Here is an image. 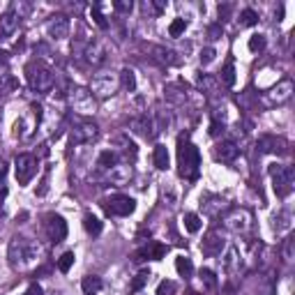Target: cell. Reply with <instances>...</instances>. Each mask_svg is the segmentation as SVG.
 I'll return each instance as SVG.
<instances>
[{"label":"cell","instance_id":"17","mask_svg":"<svg viewBox=\"0 0 295 295\" xmlns=\"http://www.w3.org/2000/svg\"><path fill=\"white\" fill-rule=\"evenodd\" d=\"M201 249H203V254H205V256H217V254H221V249H224V240H221L219 233L210 230V233L205 235V240H203Z\"/></svg>","mask_w":295,"mask_h":295},{"label":"cell","instance_id":"46","mask_svg":"<svg viewBox=\"0 0 295 295\" xmlns=\"http://www.w3.org/2000/svg\"><path fill=\"white\" fill-rule=\"evenodd\" d=\"M5 175H7V166H5V161L0 159V192H5L3 189V182H5Z\"/></svg>","mask_w":295,"mask_h":295},{"label":"cell","instance_id":"37","mask_svg":"<svg viewBox=\"0 0 295 295\" xmlns=\"http://www.w3.org/2000/svg\"><path fill=\"white\" fill-rule=\"evenodd\" d=\"M90 16H92V21H95L97 26L101 28V30H106V28H109V21H106V18H104V14L99 12V5H95V7H92Z\"/></svg>","mask_w":295,"mask_h":295},{"label":"cell","instance_id":"34","mask_svg":"<svg viewBox=\"0 0 295 295\" xmlns=\"http://www.w3.org/2000/svg\"><path fill=\"white\" fill-rule=\"evenodd\" d=\"M74 258H76V256H74V251H65L62 256L58 258V270L60 272H69V267L74 265Z\"/></svg>","mask_w":295,"mask_h":295},{"label":"cell","instance_id":"45","mask_svg":"<svg viewBox=\"0 0 295 295\" xmlns=\"http://www.w3.org/2000/svg\"><path fill=\"white\" fill-rule=\"evenodd\" d=\"M150 7L155 9V14H161L166 9V3H164V0H155V3H150Z\"/></svg>","mask_w":295,"mask_h":295},{"label":"cell","instance_id":"28","mask_svg":"<svg viewBox=\"0 0 295 295\" xmlns=\"http://www.w3.org/2000/svg\"><path fill=\"white\" fill-rule=\"evenodd\" d=\"M219 81L224 83L226 88H233L235 86V67H233V62H226L224 65V69H221V74H219Z\"/></svg>","mask_w":295,"mask_h":295},{"label":"cell","instance_id":"44","mask_svg":"<svg viewBox=\"0 0 295 295\" xmlns=\"http://www.w3.org/2000/svg\"><path fill=\"white\" fill-rule=\"evenodd\" d=\"M23 295H44V293H41V286L39 284H30Z\"/></svg>","mask_w":295,"mask_h":295},{"label":"cell","instance_id":"11","mask_svg":"<svg viewBox=\"0 0 295 295\" xmlns=\"http://www.w3.org/2000/svg\"><path fill=\"white\" fill-rule=\"evenodd\" d=\"M46 233H49V240L51 242H62L67 238V221L62 219L60 215H49L46 219Z\"/></svg>","mask_w":295,"mask_h":295},{"label":"cell","instance_id":"1","mask_svg":"<svg viewBox=\"0 0 295 295\" xmlns=\"http://www.w3.org/2000/svg\"><path fill=\"white\" fill-rule=\"evenodd\" d=\"M41 254L39 244L30 242L26 238H12L9 240V249H7V256H9V265L12 267H23L28 263H32L37 256Z\"/></svg>","mask_w":295,"mask_h":295},{"label":"cell","instance_id":"15","mask_svg":"<svg viewBox=\"0 0 295 295\" xmlns=\"http://www.w3.org/2000/svg\"><path fill=\"white\" fill-rule=\"evenodd\" d=\"M18 23H21V16H18V14L9 7L7 12L0 16V35H5V37L14 35V32H16V28H18Z\"/></svg>","mask_w":295,"mask_h":295},{"label":"cell","instance_id":"33","mask_svg":"<svg viewBox=\"0 0 295 295\" xmlns=\"http://www.w3.org/2000/svg\"><path fill=\"white\" fill-rule=\"evenodd\" d=\"M265 37L263 35H251L249 37V51H251V53H261L263 49H265Z\"/></svg>","mask_w":295,"mask_h":295},{"label":"cell","instance_id":"5","mask_svg":"<svg viewBox=\"0 0 295 295\" xmlns=\"http://www.w3.org/2000/svg\"><path fill=\"white\" fill-rule=\"evenodd\" d=\"M270 175H272V184H275L277 196H286V194H290V189H293V168H290V166L272 164Z\"/></svg>","mask_w":295,"mask_h":295},{"label":"cell","instance_id":"20","mask_svg":"<svg viewBox=\"0 0 295 295\" xmlns=\"http://www.w3.org/2000/svg\"><path fill=\"white\" fill-rule=\"evenodd\" d=\"M150 53H152V58L159 60L161 65H175L178 62L175 53L171 49H166V46H150Z\"/></svg>","mask_w":295,"mask_h":295},{"label":"cell","instance_id":"23","mask_svg":"<svg viewBox=\"0 0 295 295\" xmlns=\"http://www.w3.org/2000/svg\"><path fill=\"white\" fill-rule=\"evenodd\" d=\"M81 288H83V293H86V295H95L97 290L101 288V279H99V277H92V275L83 277Z\"/></svg>","mask_w":295,"mask_h":295},{"label":"cell","instance_id":"2","mask_svg":"<svg viewBox=\"0 0 295 295\" xmlns=\"http://www.w3.org/2000/svg\"><path fill=\"white\" fill-rule=\"evenodd\" d=\"M178 166L180 175L187 180H194L198 175V166H201V155L194 143H189L184 136L178 138Z\"/></svg>","mask_w":295,"mask_h":295},{"label":"cell","instance_id":"22","mask_svg":"<svg viewBox=\"0 0 295 295\" xmlns=\"http://www.w3.org/2000/svg\"><path fill=\"white\" fill-rule=\"evenodd\" d=\"M120 83H122V88L127 92H134L136 90V74H134V69L124 67L122 72H120Z\"/></svg>","mask_w":295,"mask_h":295},{"label":"cell","instance_id":"42","mask_svg":"<svg viewBox=\"0 0 295 295\" xmlns=\"http://www.w3.org/2000/svg\"><path fill=\"white\" fill-rule=\"evenodd\" d=\"M215 49H212V46H207V49H203L201 51V62L203 65H207V62H212V60H215Z\"/></svg>","mask_w":295,"mask_h":295},{"label":"cell","instance_id":"8","mask_svg":"<svg viewBox=\"0 0 295 295\" xmlns=\"http://www.w3.org/2000/svg\"><path fill=\"white\" fill-rule=\"evenodd\" d=\"M69 101H72V111L78 115H88L95 111V97L86 88H74L72 95H69Z\"/></svg>","mask_w":295,"mask_h":295},{"label":"cell","instance_id":"30","mask_svg":"<svg viewBox=\"0 0 295 295\" xmlns=\"http://www.w3.org/2000/svg\"><path fill=\"white\" fill-rule=\"evenodd\" d=\"M3 55L5 53H0V92L7 90V86H9V65Z\"/></svg>","mask_w":295,"mask_h":295},{"label":"cell","instance_id":"10","mask_svg":"<svg viewBox=\"0 0 295 295\" xmlns=\"http://www.w3.org/2000/svg\"><path fill=\"white\" fill-rule=\"evenodd\" d=\"M97 136V124L88 118H78L76 124L72 127V143L81 145V143H88Z\"/></svg>","mask_w":295,"mask_h":295},{"label":"cell","instance_id":"43","mask_svg":"<svg viewBox=\"0 0 295 295\" xmlns=\"http://www.w3.org/2000/svg\"><path fill=\"white\" fill-rule=\"evenodd\" d=\"M221 132H224V122H219V120H212V124H210V136H219Z\"/></svg>","mask_w":295,"mask_h":295},{"label":"cell","instance_id":"41","mask_svg":"<svg viewBox=\"0 0 295 295\" xmlns=\"http://www.w3.org/2000/svg\"><path fill=\"white\" fill-rule=\"evenodd\" d=\"M221 35H224V28H221V23H215V26H210V28H207V37H210L212 41H215V39H219Z\"/></svg>","mask_w":295,"mask_h":295},{"label":"cell","instance_id":"19","mask_svg":"<svg viewBox=\"0 0 295 295\" xmlns=\"http://www.w3.org/2000/svg\"><path fill=\"white\" fill-rule=\"evenodd\" d=\"M109 178H111V182H115V184L129 182V178H132V166L129 164H115L113 168L109 171Z\"/></svg>","mask_w":295,"mask_h":295},{"label":"cell","instance_id":"26","mask_svg":"<svg viewBox=\"0 0 295 295\" xmlns=\"http://www.w3.org/2000/svg\"><path fill=\"white\" fill-rule=\"evenodd\" d=\"M148 279H150V270H141L132 279V284H129V293H138V290H143V286L148 284Z\"/></svg>","mask_w":295,"mask_h":295},{"label":"cell","instance_id":"29","mask_svg":"<svg viewBox=\"0 0 295 295\" xmlns=\"http://www.w3.org/2000/svg\"><path fill=\"white\" fill-rule=\"evenodd\" d=\"M182 221H184V228H187L189 233H198V230H201V217L194 215V212H187Z\"/></svg>","mask_w":295,"mask_h":295},{"label":"cell","instance_id":"25","mask_svg":"<svg viewBox=\"0 0 295 295\" xmlns=\"http://www.w3.org/2000/svg\"><path fill=\"white\" fill-rule=\"evenodd\" d=\"M83 228L88 235H99L101 233V221L95 215H86L83 217Z\"/></svg>","mask_w":295,"mask_h":295},{"label":"cell","instance_id":"9","mask_svg":"<svg viewBox=\"0 0 295 295\" xmlns=\"http://www.w3.org/2000/svg\"><path fill=\"white\" fill-rule=\"evenodd\" d=\"M106 212L109 215H115V217H127L136 210V201L132 196H124V194H118V196H111L109 201L104 203Z\"/></svg>","mask_w":295,"mask_h":295},{"label":"cell","instance_id":"12","mask_svg":"<svg viewBox=\"0 0 295 295\" xmlns=\"http://www.w3.org/2000/svg\"><path fill=\"white\" fill-rule=\"evenodd\" d=\"M46 32L51 39H65L69 35V18L65 14H53L46 23Z\"/></svg>","mask_w":295,"mask_h":295},{"label":"cell","instance_id":"3","mask_svg":"<svg viewBox=\"0 0 295 295\" xmlns=\"http://www.w3.org/2000/svg\"><path fill=\"white\" fill-rule=\"evenodd\" d=\"M26 78H28V86L35 92H49L55 86V74L41 60H30L26 65Z\"/></svg>","mask_w":295,"mask_h":295},{"label":"cell","instance_id":"18","mask_svg":"<svg viewBox=\"0 0 295 295\" xmlns=\"http://www.w3.org/2000/svg\"><path fill=\"white\" fill-rule=\"evenodd\" d=\"M83 55H86V60L90 65H101L106 58V51L99 41H90V44L86 46V51H83Z\"/></svg>","mask_w":295,"mask_h":295},{"label":"cell","instance_id":"32","mask_svg":"<svg viewBox=\"0 0 295 295\" xmlns=\"http://www.w3.org/2000/svg\"><path fill=\"white\" fill-rule=\"evenodd\" d=\"M256 23H258V14L254 9H242L240 12V26L249 28V26H256Z\"/></svg>","mask_w":295,"mask_h":295},{"label":"cell","instance_id":"40","mask_svg":"<svg viewBox=\"0 0 295 295\" xmlns=\"http://www.w3.org/2000/svg\"><path fill=\"white\" fill-rule=\"evenodd\" d=\"M293 244H295V240L293 238H286V242H284V261H293Z\"/></svg>","mask_w":295,"mask_h":295},{"label":"cell","instance_id":"39","mask_svg":"<svg viewBox=\"0 0 295 295\" xmlns=\"http://www.w3.org/2000/svg\"><path fill=\"white\" fill-rule=\"evenodd\" d=\"M166 251H168V247H166V244H152V247L148 249V254H150L152 261H159V258L164 256Z\"/></svg>","mask_w":295,"mask_h":295},{"label":"cell","instance_id":"38","mask_svg":"<svg viewBox=\"0 0 295 295\" xmlns=\"http://www.w3.org/2000/svg\"><path fill=\"white\" fill-rule=\"evenodd\" d=\"M113 9H115L118 14H129V12L134 9V3H132V0H115V3H113Z\"/></svg>","mask_w":295,"mask_h":295},{"label":"cell","instance_id":"6","mask_svg":"<svg viewBox=\"0 0 295 295\" xmlns=\"http://www.w3.org/2000/svg\"><path fill=\"white\" fill-rule=\"evenodd\" d=\"M224 226L233 233H247L251 228V215L244 207H233L224 215Z\"/></svg>","mask_w":295,"mask_h":295},{"label":"cell","instance_id":"13","mask_svg":"<svg viewBox=\"0 0 295 295\" xmlns=\"http://www.w3.org/2000/svg\"><path fill=\"white\" fill-rule=\"evenodd\" d=\"M261 152H275V155H286L288 152V141L281 136H263L258 141Z\"/></svg>","mask_w":295,"mask_h":295},{"label":"cell","instance_id":"7","mask_svg":"<svg viewBox=\"0 0 295 295\" xmlns=\"http://www.w3.org/2000/svg\"><path fill=\"white\" fill-rule=\"evenodd\" d=\"M14 171H16L18 184H28L37 173V159L32 155H28V152H23V155H18L14 159Z\"/></svg>","mask_w":295,"mask_h":295},{"label":"cell","instance_id":"14","mask_svg":"<svg viewBox=\"0 0 295 295\" xmlns=\"http://www.w3.org/2000/svg\"><path fill=\"white\" fill-rule=\"evenodd\" d=\"M240 155V148H238V143H233V141H221L219 145L215 148V159L217 161H233L235 157Z\"/></svg>","mask_w":295,"mask_h":295},{"label":"cell","instance_id":"31","mask_svg":"<svg viewBox=\"0 0 295 295\" xmlns=\"http://www.w3.org/2000/svg\"><path fill=\"white\" fill-rule=\"evenodd\" d=\"M198 277H201V284H203V288H205V290H212L217 286V277H215V272H212V270H201V272H198Z\"/></svg>","mask_w":295,"mask_h":295},{"label":"cell","instance_id":"48","mask_svg":"<svg viewBox=\"0 0 295 295\" xmlns=\"http://www.w3.org/2000/svg\"><path fill=\"white\" fill-rule=\"evenodd\" d=\"M129 295H143V293H141V290H138V293H129Z\"/></svg>","mask_w":295,"mask_h":295},{"label":"cell","instance_id":"21","mask_svg":"<svg viewBox=\"0 0 295 295\" xmlns=\"http://www.w3.org/2000/svg\"><path fill=\"white\" fill-rule=\"evenodd\" d=\"M175 270H178V275L180 277H192L194 275V263H192V258H187V256H178L175 258Z\"/></svg>","mask_w":295,"mask_h":295},{"label":"cell","instance_id":"47","mask_svg":"<svg viewBox=\"0 0 295 295\" xmlns=\"http://www.w3.org/2000/svg\"><path fill=\"white\" fill-rule=\"evenodd\" d=\"M228 14H230V7H228V5L219 7V16H221V21H224V18H228Z\"/></svg>","mask_w":295,"mask_h":295},{"label":"cell","instance_id":"35","mask_svg":"<svg viewBox=\"0 0 295 295\" xmlns=\"http://www.w3.org/2000/svg\"><path fill=\"white\" fill-rule=\"evenodd\" d=\"M175 290H178V286L171 279L159 281V286H157V295H175Z\"/></svg>","mask_w":295,"mask_h":295},{"label":"cell","instance_id":"16","mask_svg":"<svg viewBox=\"0 0 295 295\" xmlns=\"http://www.w3.org/2000/svg\"><path fill=\"white\" fill-rule=\"evenodd\" d=\"M290 95H293V83H290V81H281L279 86L270 90L267 99H270V104H284V101L290 99Z\"/></svg>","mask_w":295,"mask_h":295},{"label":"cell","instance_id":"27","mask_svg":"<svg viewBox=\"0 0 295 295\" xmlns=\"http://www.w3.org/2000/svg\"><path fill=\"white\" fill-rule=\"evenodd\" d=\"M155 166L159 171L168 168V150H166V145H157L155 148Z\"/></svg>","mask_w":295,"mask_h":295},{"label":"cell","instance_id":"24","mask_svg":"<svg viewBox=\"0 0 295 295\" xmlns=\"http://www.w3.org/2000/svg\"><path fill=\"white\" fill-rule=\"evenodd\" d=\"M115 164H118V152H113V150H104L99 155V161H97V166L106 168V171H111Z\"/></svg>","mask_w":295,"mask_h":295},{"label":"cell","instance_id":"36","mask_svg":"<svg viewBox=\"0 0 295 295\" xmlns=\"http://www.w3.org/2000/svg\"><path fill=\"white\" fill-rule=\"evenodd\" d=\"M184 28H187V21H184V18H175V21L168 26V35L171 37H180L184 32Z\"/></svg>","mask_w":295,"mask_h":295},{"label":"cell","instance_id":"4","mask_svg":"<svg viewBox=\"0 0 295 295\" xmlns=\"http://www.w3.org/2000/svg\"><path fill=\"white\" fill-rule=\"evenodd\" d=\"M118 86H120V81H118V76H115L113 72H99V74L92 76L88 90L92 92V97H109V95H113V92L118 90Z\"/></svg>","mask_w":295,"mask_h":295}]
</instances>
